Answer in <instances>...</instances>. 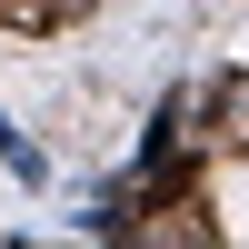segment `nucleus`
Listing matches in <instances>:
<instances>
[{
  "label": "nucleus",
  "instance_id": "nucleus-1",
  "mask_svg": "<svg viewBox=\"0 0 249 249\" xmlns=\"http://www.w3.org/2000/svg\"><path fill=\"white\" fill-rule=\"evenodd\" d=\"M70 20H90V0H0V30H30V40L70 30Z\"/></svg>",
  "mask_w": 249,
  "mask_h": 249
}]
</instances>
